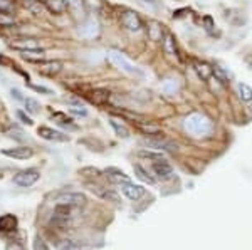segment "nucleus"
Returning a JSON list of instances; mask_svg holds the SVG:
<instances>
[{"mask_svg":"<svg viewBox=\"0 0 252 250\" xmlns=\"http://www.w3.org/2000/svg\"><path fill=\"white\" fill-rule=\"evenodd\" d=\"M145 148H150V150L155 151H177L178 144L172 139H166L163 136H146V138L141 141Z\"/></svg>","mask_w":252,"mask_h":250,"instance_id":"1","label":"nucleus"},{"mask_svg":"<svg viewBox=\"0 0 252 250\" xmlns=\"http://www.w3.org/2000/svg\"><path fill=\"white\" fill-rule=\"evenodd\" d=\"M56 205H67V207H83L86 203V196L78 192H59L52 196Z\"/></svg>","mask_w":252,"mask_h":250,"instance_id":"2","label":"nucleus"},{"mask_svg":"<svg viewBox=\"0 0 252 250\" xmlns=\"http://www.w3.org/2000/svg\"><path fill=\"white\" fill-rule=\"evenodd\" d=\"M120 22L123 26V29L128 32H140L143 29V20L138 15V12L126 9L120 14Z\"/></svg>","mask_w":252,"mask_h":250,"instance_id":"3","label":"nucleus"},{"mask_svg":"<svg viewBox=\"0 0 252 250\" xmlns=\"http://www.w3.org/2000/svg\"><path fill=\"white\" fill-rule=\"evenodd\" d=\"M39 178H40L39 170H35V168H27V170H22V171L15 173L12 181H14L17 187L27 188V187H32L34 183H37Z\"/></svg>","mask_w":252,"mask_h":250,"instance_id":"4","label":"nucleus"},{"mask_svg":"<svg viewBox=\"0 0 252 250\" xmlns=\"http://www.w3.org/2000/svg\"><path fill=\"white\" fill-rule=\"evenodd\" d=\"M64 69V64L61 62V60H44V62L37 64V74L39 76H44V78H58V76L63 72Z\"/></svg>","mask_w":252,"mask_h":250,"instance_id":"5","label":"nucleus"},{"mask_svg":"<svg viewBox=\"0 0 252 250\" xmlns=\"http://www.w3.org/2000/svg\"><path fill=\"white\" fill-rule=\"evenodd\" d=\"M37 135L42 139L54 141V143H66V141H69V136L66 135V133L59 131V130H54V128H49V126H39L37 128Z\"/></svg>","mask_w":252,"mask_h":250,"instance_id":"6","label":"nucleus"},{"mask_svg":"<svg viewBox=\"0 0 252 250\" xmlns=\"http://www.w3.org/2000/svg\"><path fill=\"white\" fill-rule=\"evenodd\" d=\"M10 47H12V49H15L17 52L31 51V49H42V46H40V39L31 37V35H27V37L14 39V42H10Z\"/></svg>","mask_w":252,"mask_h":250,"instance_id":"7","label":"nucleus"},{"mask_svg":"<svg viewBox=\"0 0 252 250\" xmlns=\"http://www.w3.org/2000/svg\"><path fill=\"white\" fill-rule=\"evenodd\" d=\"M69 220H71V207H67V205H56L51 223H54L59 228H64L69 223Z\"/></svg>","mask_w":252,"mask_h":250,"instance_id":"8","label":"nucleus"},{"mask_svg":"<svg viewBox=\"0 0 252 250\" xmlns=\"http://www.w3.org/2000/svg\"><path fill=\"white\" fill-rule=\"evenodd\" d=\"M152 170L155 173V176L158 180L161 181H166V180H172L173 178V168L172 165L168 163L166 160H161V161H153L152 165Z\"/></svg>","mask_w":252,"mask_h":250,"instance_id":"9","label":"nucleus"},{"mask_svg":"<svg viewBox=\"0 0 252 250\" xmlns=\"http://www.w3.org/2000/svg\"><path fill=\"white\" fill-rule=\"evenodd\" d=\"M2 155L9 156V158H14V160H29L34 156V150L29 146H14V148H7V150H2Z\"/></svg>","mask_w":252,"mask_h":250,"instance_id":"10","label":"nucleus"},{"mask_svg":"<svg viewBox=\"0 0 252 250\" xmlns=\"http://www.w3.org/2000/svg\"><path fill=\"white\" fill-rule=\"evenodd\" d=\"M120 188H121V192H123V195L126 196V198H129V200H138V198H141V196L145 195V188L143 187H140V185H135V183H131V181H125V183H120Z\"/></svg>","mask_w":252,"mask_h":250,"instance_id":"11","label":"nucleus"},{"mask_svg":"<svg viewBox=\"0 0 252 250\" xmlns=\"http://www.w3.org/2000/svg\"><path fill=\"white\" fill-rule=\"evenodd\" d=\"M20 59L27 60V62L31 64H40L44 62V60H47L46 57V49H31V51H20L19 52Z\"/></svg>","mask_w":252,"mask_h":250,"instance_id":"12","label":"nucleus"},{"mask_svg":"<svg viewBox=\"0 0 252 250\" xmlns=\"http://www.w3.org/2000/svg\"><path fill=\"white\" fill-rule=\"evenodd\" d=\"M109 56H111V60H113V62L120 66V69H121V71L128 72V74H141V72L138 71L136 67L133 66L131 62H129V60H126V59L123 57V56L120 54V52L111 51V52H109Z\"/></svg>","mask_w":252,"mask_h":250,"instance_id":"13","label":"nucleus"},{"mask_svg":"<svg viewBox=\"0 0 252 250\" xmlns=\"http://www.w3.org/2000/svg\"><path fill=\"white\" fill-rule=\"evenodd\" d=\"M46 12H49L51 15H64L67 14V2L66 0H46L44 2Z\"/></svg>","mask_w":252,"mask_h":250,"instance_id":"14","label":"nucleus"},{"mask_svg":"<svg viewBox=\"0 0 252 250\" xmlns=\"http://www.w3.org/2000/svg\"><path fill=\"white\" fill-rule=\"evenodd\" d=\"M109 96H111V92H109L108 89H103V87H94V89H91L88 92L89 101L97 104V106H103V104H106L109 101Z\"/></svg>","mask_w":252,"mask_h":250,"instance_id":"15","label":"nucleus"},{"mask_svg":"<svg viewBox=\"0 0 252 250\" xmlns=\"http://www.w3.org/2000/svg\"><path fill=\"white\" fill-rule=\"evenodd\" d=\"M20 5L29 12L31 15H34V17H40L46 12L44 2H40V0H24V2H20Z\"/></svg>","mask_w":252,"mask_h":250,"instance_id":"16","label":"nucleus"},{"mask_svg":"<svg viewBox=\"0 0 252 250\" xmlns=\"http://www.w3.org/2000/svg\"><path fill=\"white\" fill-rule=\"evenodd\" d=\"M136 128L143 133L145 136H161V128L158 124H152L148 121H136Z\"/></svg>","mask_w":252,"mask_h":250,"instance_id":"17","label":"nucleus"},{"mask_svg":"<svg viewBox=\"0 0 252 250\" xmlns=\"http://www.w3.org/2000/svg\"><path fill=\"white\" fill-rule=\"evenodd\" d=\"M146 32H148V37L155 40V42L163 39V26L157 20H150L148 26H146Z\"/></svg>","mask_w":252,"mask_h":250,"instance_id":"18","label":"nucleus"},{"mask_svg":"<svg viewBox=\"0 0 252 250\" xmlns=\"http://www.w3.org/2000/svg\"><path fill=\"white\" fill-rule=\"evenodd\" d=\"M161 46H163L165 54L173 56V57H178V51H177V42H175L173 35L170 32H166L165 37L161 39Z\"/></svg>","mask_w":252,"mask_h":250,"instance_id":"19","label":"nucleus"},{"mask_svg":"<svg viewBox=\"0 0 252 250\" xmlns=\"http://www.w3.org/2000/svg\"><path fill=\"white\" fill-rule=\"evenodd\" d=\"M104 173H106V178L111 181V183L120 185V183H125V181H129L128 175H126L125 171L118 170V168H108Z\"/></svg>","mask_w":252,"mask_h":250,"instance_id":"20","label":"nucleus"},{"mask_svg":"<svg viewBox=\"0 0 252 250\" xmlns=\"http://www.w3.org/2000/svg\"><path fill=\"white\" fill-rule=\"evenodd\" d=\"M17 228V219L10 213L0 217V232H12Z\"/></svg>","mask_w":252,"mask_h":250,"instance_id":"21","label":"nucleus"},{"mask_svg":"<svg viewBox=\"0 0 252 250\" xmlns=\"http://www.w3.org/2000/svg\"><path fill=\"white\" fill-rule=\"evenodd\" d=\"M67 2V12L72 15H81L83 17L86 14V2L84 0H66Z\"/></svg>","mask_w":252,"mask_h":250,"instance_id":"22","label":"nucleus"},{"mask_svg":"<svg viewBox=\"0 0 252 250\" xmlns=\"http://www.w3.org/2000/svg\"><path fill=\"white\" fill-rule=\"evenodd\" d=\"M52 119L56 121V123L59 124V126H63L64 130H78V126H76L74 123H72V118H69V116L63 114V112H54L52 114Z\"/></svg>","mask_w":252,"mask_h":250,"instance_id":"23","label":"nucleus"},{"mask_svg":"<svg viewBox=\"0 0 252 250\" xmlns=\"http://www.w3.org/2000/svg\"><path fill=\"white\" fill-rule=\"evenodd\" d=\"M109 126L115 130L116 136H120V138H129V130L126 128L125 123H121L120 119L111 118V119H109Z\"/></svg>","mask_w":252,"mask_h":250,"instance_id":"24","label":"nucleus"},{"mask_svg":"<svg viewBox=\"0 0 252 250\" xmlns=\"http://www.w3.org/2000/svg\"><path fill=\"white\" fill-rule=\"evenodd\" d=\"M235 89H237L239 99L241 101H244V103H249V101H252V87L247 86L246 83H237Z\"/></svg>","mask_w":252,"mask_h":250,"instance_id":"25","label":"nucleus"},{"mask_svg":"<svg viewBox=\"0 0 252 250\" xmlns=\"http://www.w3.org/2000/svg\"><path fill=\"white\" fill-rule=\"evenodd\" d=\"M193 69L197 71V74L200 76L205 83H207V79H210V76H212V67L205 62H193Z\"/></svg>","mask_w":252,"mask_h":250,"instance_id":"26","label":"nucleus"},{"mask_svg":"<svg viewBox=\"0 0 252 250\" xmlns=\"http://www.w3.org/2000/svg\"><path fill=\"white\" fill-rule=\"evenodd\" d=\"M15 27V15L0 12V29H14Z\"/></svg>","mask_w":252,"mask_h":250,"instance_id":"27","label":"nucleus"},{"mask_svg":"<svg viewBox=\"0 0 252 250\" xmlns=\"http://www.w3.org/2000/svg\"><path fill=\"white\" fill-rule=\"evenodd\" d=\"M24 104H26V111L31 112V114H40V111H42V106H40V103L37 99L34 98H26L24 101Z\"/></svg>","mask_w":252,"mask_h":250,"instance_id":"28","label":"nucleus"},{"mask_svg":"<svg viewBox=\"0 0 252 250\" xmlns=\"http://www.w3.org/2000/svg\"><path fill=\"white\" fill-rule=\"evenodd\" d=\"M17 0H0V12H7V14L15 15L17 12Z\"/></svg>","mask_w":252,"mask_h":250,"instance_id":"29","label":"nucleus"},{"mask_svg":"<svg viewBox=\"0 0 252 250\" xmlns=\"http://www.w3.org/2000/svg\"><path fill=\"white\" fill-rule=\"evenodd\" d=\"M133 168H135V175H136L140 180H143L145 183H150V185L155 183V178H153V176L150 175V173L146 171L143 167H140V165H135V167H133Z\"/></svg>","mask_w":252,"mask_h":250,"instance_id":"30","label":"nucleus"},{"mask_svg":"<svg viewBox=\"0 0 252 250\" xmlns=\"http://www.w3.org/2000/svg\"><path fill=\"white\" fill-rule=\"evenodd\" d=\"M138 156L141 158H146V160H152V161H161V160H166L161 153H153V151H148V150H141L138 151Z\"/></svg>","mask_w":252,"mask_h":250,"instance_id":"31","label":"nucleus"},{"mask_svg":"<svg viewBox=\"0 0 252 250\" xmlns=\"http://www.w3.org/2000/svg\"><path fill=\"white\" fill-rule=\"evenodd\" d=\"M29 86V89H32L34 92H37V94H44V96H52L54 94V91L51 89V87H46V86H40V84H27Z\"/></svg>","mask_w":252,"mask_h":250,"instance_id":"32","label":"nucleus"},{"mask_svg":"<svg viewBox=\"0 0 252 250\" xmlns=\"http://www.w3.org/2000/svg\"><path fill=\"white\" fill-rule=\"evenodd\" d=\"M212 76H215V79H219L222 84H229V74L220 67H212Z\"/></svg>","mask_w":252,"mask_h":250,"instance_id":"33","label":"nucleus"},{"mask_svg":"<svg viewBox=\"0 0 252 250\" xmlns=\"http://www.w3.org/2000/svg\"><path fill=\"white\" fill-rule=\"evenodd\" d=\"M7 136L12 138V139H15V141H19V143H22V141L26 139V138H24V133L20 130H17V128H12V130L7 131Z\"/></svg>","mask_w":252,"mask_h":250,"instance_id":"34","label":"nucleus"},{"mask_svg":"<svg viewBox=\"0 0 252 250\" xmlns=\"http://www.w3.org/2000/svg\"><path fill=\"white\" fill-rule=\"evenodd\" d=\"M32 245H34V250H51V249H49V245L42 239H40V237H35L34 244H32Z\"/></svg>","mask_w":252,"mask_h":250,"instance_id":"35","label":"nucleus"},{"mask_svg":"<svg viewBox=\"0 0 252 250\" xmlns=\"http://www.w3.org/2000/svg\"><path fill=\"white\" fill-rule=\"evenodd\" d=\"M17 119L20 121V123L27 124V126H32V124H34V121H32V118H29V116H27L24 111H17Z\"/></svg>","mask_w":252,"mask_h":250,"instance_id":"36","label":"nucleus"},{"mask_svg":"<svg viewBox=\"0 0 252 250\" xmlns=\"http://www.w3.org/2000/svg\"><path fill=\"white\" fill-rule=\"evenodd\" d=\"M69 112H71V114H76V116H88V111L84 106H71L69 108Z\"/></svg>","mask_w":252,"mask_h":250,"instance_id":"37","label":"nucleus"},{"mask_svg":"<svg viewBox=\"0 0 252 250\" xmlns=\"http://www.w3.org/2000/svg\"><path fill=\"white\" fill-rule=\"evenodd\" d=\"M10 96H12V98H14L15 101H20V103H24V101H26V96H24V94H22V91L17 89V87H12V89H10Z\"/></svg>","mask_w":252,"mask_h":250,"instance_id":"38","label":"nucleus"},{"mask_svg":"<svg viewBox=\"0 0 252 250\" xmlns=\"http://www.w3.org/2000/svg\"><path fill=\"white\" fill-rule=\"evenodd\" d=\"M204 24H205V30L207 32H212L214 30L215 22H214V19L210 17V15H205V17H204Z\"/></svg>","mask_w":252,"mask_h":250,"instance_id":"39","label":"nucleus"},{"mask_svg":"<svg viewBox=\"0 0 252 250\" xmlns=\"http://www.w3.org/2000/svg\"><path fill=\"white\" fill-rule=\"evenodd\" d=\"M86 173H91L89 176H94V178L101 175V171L97 170V168H91V167H86V168H83V170H81V175H86Z\"/></svg>","mask_w":252,"mask_h":250,"instance_id":"40","label":"nucleus"},{"mask_svg":"<svg viewBox=\"0 0 252 250\" xmlns=\"http://www.w3.org/2000/svg\"><path fill=\"white\" fill-rule=\"evenodd\" d=\"M5 250H26L24 249V245L20 244V242H9V244H7V249Z\"/></svg>","mask_w":252,"mask_h":250,"instance_id":"41","label":"nucleus"},{"mask_svg":"<svg viewBox=\"0 0 252 250\" xmlns=\"http://www.w3.org/2000/svg\"><path fill=\"white\" fill-rule=\"evenodd\" d=\"M59 249H61V250H76V249H78V245H76V244H72L71 240H66L63 245H61Z\"/></svg>","mask_w":252,"mask_h":250,"instance_id":"42","label":"nucleus"},{"mask_svg":"<svg viewBox=\"0 0 252 250\" xmlns=\"http://www.w3.org/2000/svg\"><path fill=\"white\" fill-rule=\"evenodd\" d=\"M143 2H148V3H155V0H143Z\"/></svg>","mask_w":252,"mask_h":250,"instance_id":"43","label":"nucleus"},{"mask_svg":"<svg viewBox=\"0 0 252 250\" xmlns=\"http://www.w3.org/2000/svg\"><path fill=\"white\" fill-rule=\"evenodd\" d=\"M17 2H19V3H20V2H24V0H17Z\"/></svg>","mask_w":252,"mask_h":250,"instance_id":"44","label":"nucleus"}]
</instances>
